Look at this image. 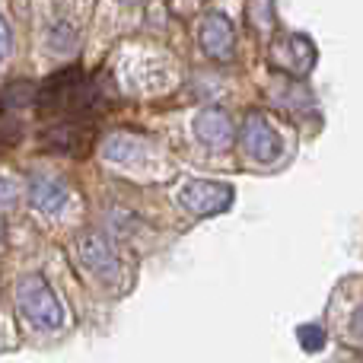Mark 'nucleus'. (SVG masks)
<instances>
[{
    "instance_id": "1",
    "label": "nucleus",
    "mask_w": 363,
    "mask_h": 363,
    "mask_svg": "<svg viewBox=\"0 0 363 363\" xmlns=\"http://www.w3.org/2000/svg\"><path fill=\"white\" fill-rule=\"evenodd\" d=\"M16 306L23 313V319L38 332H57L67 322L61 300L55 296V290L48 287L42 274H26L16 284Z\"/></svg>"
},
{
    "instance_id": "13",
    "label": "nucleus",
    "mask_w": 363,
    "mask_h": 363,
    "mask_svg": "<svg viewBox=\"0 0 363 363\" xmlns=\"http://www.w3.org/2000/svg\"><path fill=\"white\" fill-rule=\"evenodd\" d=\"M300 338H303V345H306V351H315L319 345H325V332H322V328H315V325L300 328Z\"/></svg>"
},
{
    "instance_id": "18",
    "label": "nucleus",
    "mask_w": 363,
    "mask_h": 363,
    "mask_svg": "<svg viewBox=\"0 0 363 363\" xmlns=\"http://www.w3.org/2000/svg\"><path fill=\"white\" fill-rule=\"evenodd\" d=\"M351 363H363V360H351Z\"/></svg>"
},
{
    "instance_id": "15",
    "label": "nucleus",
    "mask_w": 363,
    "mask_h": 363,
    "mask_svg": "<svg viewBox=\"0 0 363 363\" xmlns=\"http://www.w3.org/2000/svg\"><path fill=\"white\" fill-rule=\"evenodd\" d=\"M351 332H354V338H360L363 341V306L354 313V322H351Z\"/></svg>"
},
{
    "instance_id": "12",
    "label": "nucleus",
    "mask_w": 363,
    "mask_h": 363,
    "mask_svg": "<svg viewBox=\"0 0 363 363\" xmlns=\"http://www.w3.org/2000/svg\"><path fill=\"white\" fill-rule=\"evenodd\" d=\"M19 134H23V131H19L16 121H10V125H4V121H0V153L10 150L13 144H19Z\"/></svg>"
},
{
    "instance_id": "5",
    "label": "nucleus",
    "mask_w": 363,
    "mask_h": 363,
    "mask_svg": "<svg viewBox=\"0 0 363 363\" xmlns=\"http://www.w3.org/2000/svg\"><path fill=\"white\" fill-rule=\"evenodd\" d=\"M242 147L252 160H258V163H271V160L281 157L284 144H281V134L274 131V125H271L268 118L252 115L242 128Z\"/></svg>"
},
{
    "instance_id": "17",
    "label": "nucleus",
    "mask_w": 363,
    "mask_h": 363,
    "mask_svg": "<svg viewBox=\"0 0 363 363\" xmlns=\"http://www.w3.org/2000/svg\"><path fill=\"white\" fill-rule=\"evenodd\" d=\"M118 4H138V0H118Z\"/></svg>"
},
{
    "instance_id": "14",
    "label": "nucleus",
    "mask_w": 363,
    "mask_h": 363,
    "mask_svg": "<svg viewBox=\"0 0 363 363\" xmlns=\"http://www.w3.org/2000/svg\"><path fill=\"white\" fill-rule=\"evenodd\" d=\"M10 51H13V32H10V26H6V19L0 16V64L10 57Z\"/></svg>"
},
{
    "instance_id": "2",
    "label": "nucleus",
    "mask_w": 363,
    "mask_h": 363,
    "mask_svg": "<svg viewBox=\"0 0 363 363\" xmlns=\"http://www.w3.org/2000/svg\"><path fill=\"white\" fill-rule=\"evenodd\" d=\"M77 258H80L83 268H86L96 281L106 284V287H118L121 284L118 252L112 249V242H108L106 236H99V233H83V236L77 239Z\"/></svg>"
},
{
    "instance_id": "3",
    "label": "nucleus",
    "mask_w": 363,
    "mask_h": 363,
    "mask_svg": "<svg viewBox=\"0 0 363 363\" xmlns=\"http://www.w3.org/2000/svg\"><path fill=\"white\" fill-rule=\"evenodd\" d=\"M179 201L191 217H213V213L226 211L233 204V188L226 182L213 179H191L182 185Z\"/></svg>"
},
{
    "instance_id": "16",
    "label": "nucleus",
    "mask_w": 363,
    "mask_h": 363,
    "mask_svg": "<svg viewBox=\"0 0 363 363\" xmlns=\"http://www.w3.org/2000/svg\"><path fill=\"white\" fill-rule=\"evenodd\" d=\"M4 242H6V223H4V217H0V249H4Z\"/></svg>"
},
{
    "instance_id": "4",
    "label": "nucleus",
    "mask_w": 363,
    "mask_h": 363,
    "mask_svg": "<svg viewBox=\"0 0 363 363\" xmlns=\"http://www.w3.org/2000/svg\"><path fill=\"white\" fill-rule=\"evenodd\" d=\"M93 138L96 128L83 118H67L57 121L55 128L42 134V147L51 153H61V157H86L93 150Z\"/></svg>"
},
{
    "instance_id": "8",
    "label": "nucleus",
    "mask_w": 363,
    "mask_h": 363,
    "mask_svg": "<svg viewBox=\"0 0 363 363\" xmlns=\"http://www.w3.org/2000/svg\"><path fill=\"white\" fill-rule=\"evenodd\" d=\"M150 144L140 138H131V134H115L102 144V157L112 166H121V169H134V166H144L150 160Z\"/></svg>"
},
{
    "instance_id": "9",
    "label": "nucleus",
    "mask_w": 363,
    "mask_h": 363,
    "mask_svg": "<svg viewBox=\"0 0 363 363\" xmlns=\"http://www.w3.org/2000/svg\"><path fill=\"white\" fill-rule=\"evenodd\" d=\"M67 198H70L67 185H64V182H57V179H51V176H38V179L29 182V201H32V207H35V211H42V213L64 211Z\"/></svg>"
},
{
    "instance_id": "7",
    "label": "nucleus",
    "mask_w": 363,
    "mask_h": 363,
    "mask_svg": "<svg viewBox=\"0 0 363 363\" xmlns=\"http://www.w3.org/2000/svg\"><path fill=\"white\" fill-rule=\"evenodd\" d=\"M194 138L207 150H226L233 144V138H236V128H233V118L223 108H207V112H201L194 118Z\"/></svg>"
},
{
    "instance_id": "11",
    "label": "nucleus",
    "mask_w": 363,
    "mask_h": 363,
    "mask_svg": "<svg viewBox=\"0 0 363 363\" xmlns=\"http://www.w3.org/2000/svg\"><path fill=\"white\" fill-rule=\"evenodd\" d=\"M19 201V185L10 176H0V211H10Z\"/></svg>"
},
{
    "instance_id": "10",
    "label": "nucleus",
    "mask_w": 363,
    "mask_h": 363,
    "mask_svg": "<svg viewBox=\"0 0 363 363\" xmlns=\"http://www.w3.org/2000/svg\"><path fill=\"white\" fill-rule=\"evenodd\" d=\"M48 48L57 51V55H67V51L77 48V32L70 29V26H55V29L48 32Z\"/></svg>"
},
{
    "instance_id": "6",
    "label": "nucleus",
    "mask_w": 363,
    "mask_h": 363,
    "mask_svg": "<svg viewBox=\"0 0 363 363\" xmlns=\"http://www.w3.org/2000/svg\"><path fill=\"white\" fill-rule=\"evenodd\" d=\"M201 48H204V55L213 57V61L233 57L236 32H233V23L223 13H207L204 16V23H201Z\"/></svg>"
}]
</instances>
